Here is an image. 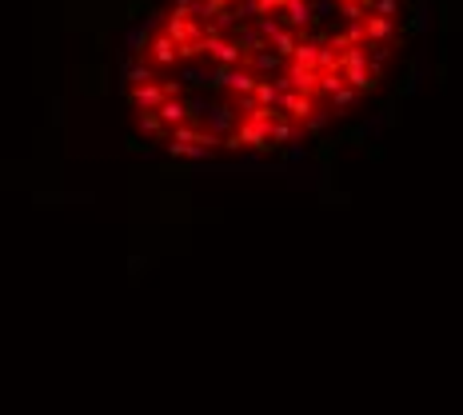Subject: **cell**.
Masks as SVG:
<instances>
[{"instance_id": "9c48e42d", "label": "cell", "mask_w": 463, "mask_h": 415, "mask_svg": "<svg viewBox=\"0 0 463 415\" xmlns=\"http://www.w3.org/2000/svg\"><path fill=\"white\" fill-rule=\"evenodd\" d=\"M435 24H439V36H447V32H452V4H447V0H439V4H435Z\"/></svg>"}, {"instance_id": "3957f363", "label": "cell", "mask_w": 463, "mask_h": 415, "mask_svg": "<svg viewBox=\"0 0 463 415\" xmlns=\"http://www.w3.org/2000/svg\"><path fill=\"white\" fill-rule=\"evenodd\" d=\"M375 128H380L375 116H368V120H360V124H348V128L335 132V144H363V140H372Z\"/></svg>"}, {"instance_id": "7a4b0ae2", "label": "cell", "mask_w": 463, "mask_h": 415, "mask_svg": "<svg viewBox=\"0 0 463 415\" xmlns=\"http://www.w3.org/2000/svg\"><path fill=\"white\" fill-rule=\"evenodd\" d=\"M335 156H340V144H335V136H332V140H316V148H312V160L323 168V184H332Z\"/></svg>"}, {"instance_id": "52a82bcc", "label": "cell", "mask_w": 463, "mask_h": 415, "mask_svg": "<svg viewBox=\"0 0 463 415\" xmlns=\"http://www.w3.org/2000/svg\"><path fill=\"white\" fill-rule=\"evenodd\" d=\"M375 112H380V116H375V120H380L383 128H400V120H403V112H400V100H395V96H392V100H383V104H380V108H375Z\"/></svg>"}, {"instance_id": "4fadbf2b", "label": "cell", "mask_w": 463, "mask_h": 415, "mask_svg": "<svg viewBox=\"0 0 463 415\" xmlns=\"http://www.w3.org/2000/svg\"><path fill=\"white\" fill-rule=\"evenodd\" d=\"M432 76H435V84H447V61H435V68H432Z\"/></svg>"}, {"instance_id": "8992f818", "label": "cell", "mask_w": 463, "mask_h": 415, "mask_svg": "<svg viewBox=\"0 0 463 415\" xmlns=\"http://www.w3.org/2000/svg\"><path fill=\"white\" fill-rule=\"evenodd\" d=\"M355 100H360V92H355L352 84H340V88L332 92V108H335V116H348Z\"/></svg>"}, {"instance_id": "7c38bea8", "label": "cell", "mask_w": 463, "mask_h": 415, "mask_svg": "<svg viewBox=\"0 0 463 415\" xmlns=\"http://www.w3.org/2000/svg\"><path fill=\"white\" fill-rule=\"evenodd\" d=\"M400 9H403L400 0H372V12H375V16H387V21H392Z\"/></svg>"}, {"instance_id": "30bf717a", "label": "cell", "mask_w": 463, "mask_h": 415, "mask_svg": "<svg viewBox=\"0 0 463 415\" xmlns=\"http://www.w3.org/2000/svg\"><path fill=\"white\" fill-rule=\"evenodd\" d=\"M360 152H363V160H372V164H383V160H387V148H383V144H372V140H363Z\"/></svg>"}, {"instance_id": "277c9868", "label": "cell", "mask_w": 463, "mask_h": 415, "mask_svg": "<svg viewBox=\"0 0 463 415\" xmlns=\"http://www.w3.org/2000/svg\"><path fill=\"white\" fill-rule=\"evenodd\" d=\"M392 32H395V21H387V16H375V12H368V16H363V36H368V41L387 44V41H392Z\"/></svg>"}, {"instance_id": "5b68a950", "label": "cell", "mask_w": 463, "mask_h": 415, "mask_svg": "<svg viewBox=\"0 0 463 415\" xmlns=\"http://www.w3.org/2000/svg\"><path fill=\"white\" fill-rule=\"evenodd\" d=\"M415 88H420V61H407V68H403V76L395 80V100H407V96H415Z\"/></svg>"}, {"instance_id": "ba28073f", "label": "cell", "mask_w": 463, "mask_h": 415, "mask_svg": "<svg viewBox=\"0 0 463 415\" xmlns=\"http://www.w3.org/2000/svg\"><path fill=\"white\" fill-rule=\"evenodd\" d=\"M328 120H332V112H320V108H316L312 116L303 120V132H308V136H320V132L328 128Z\"/></svg>"}, {"instance_id": "8fae6325", "label": "cell", "mask_w": 463, "mask_h": 415, "mask_svg": "<svg viewBox=\"0 0 463 415\" xmlns=\"http://www.w3.org/2000/svg\"><path fill=\"white\" fill-rule=\"evenodd\" d=\"M320 200L328 204V208H348V204H352V196H348V192H332V188H328V184H323V192H320Z\"/></svg>"}, {"instance_id": "6da1fadb", "label": "cell", "mask_w": 463, "mask_h": 415, "mask_svg": "<svg viewBox=\"0 0 463 415\" xmlns=\"http://www.w3.org/2000/svg\"><path fill=\"white\" fill-rule=\"evenodd\" d=\"M432 24V4L427 0H415L412 9H407V21L400 24V41H412V36H423Z\"/></svg>"}]
</instances>
